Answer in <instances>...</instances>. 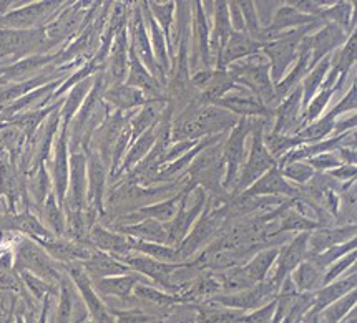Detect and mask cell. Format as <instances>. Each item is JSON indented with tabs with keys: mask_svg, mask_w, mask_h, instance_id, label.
Here are the masks:
<instances>
[{
	"mask_svg": "<svg viewBox=\"0 0 357 323\" xmlns=\"http://www.w3.org/2000/svg\"><path fill=\"white\" fill-rule=\"evenodd\" d=\"M95 75L85 78L80 83H77L73 88L67 91V97H65L62 108H60V125L68 126L70 125L72 118L75 116V113L80 110V107L84 104L86 95L90 93L91 86H93Z\"/></svg>",
	"mask_w": 357,
	"mask_h": 323,
	"instance_id": "cell-38",
	"label": "cell"
},
{
	"mask_svg": "<svg viewBox=\"0 0 357 323\" xmlns=\"http://www.w3.org/2000/svg\"><path fill=\"white\" fill-rule=\"evenodd\" d=\"M278 287L271 282H261L258 285L251 287V289L234 292L233 295H223V297H215L210 300V304L221 305L226 308H234V310H252L259 308L269 297L278 294Z\"/></svg>",
	"mask_w": 357,
	"mask_h": 323,
	"instance_id": "cell-20",
	"label": "cell"
},
{
	"mask_svg": "<svg viewBox=\"0 0 357 323\" xmlns=\"http://www.w3.org/2000/svg\"><path fill=\"white\" fill-rule=\"evenodd\" d=\"M309 62H311V52L306 47L299 43V55H298V63L294 65V68L287 73L286 77H282L280 83L274 85V95H276L278 103H281L286 97H289L293 91L299 86V81L306 77L309 72Z\"/></svg>",
	"mask_w": 357,
	"mask_h": 323,
	"instance_id": "cell-36",
	"label": "cell"
},
{
	"mask_svg": "<svg viewBox=\"0 0 357 323\" xmlns=\"http://www.w3.org/2000/svg\"><path fill=\"white\" fill-rule=\"evenodd\" d=\"M135 295L138 297V299L142 300H146V302H151L155 305H172L175 302H180L181 299H178L175 295H168V294H163V292L153 289V287L146 285V282H140L135 285Z\"/></svg>",
	"mask_w": 357,
	"mask_h": 323,
	"instance_id": "cell-52",
	"label": "cell"
},
{
	"mask_svg": "<svg viewBox=\"0 0 357 323\" xmlns=\"http://www.w3.org/2000/svg\"><path fill=\"white\" fill-rule=\"evenodd\" d=\"M356 121H357V116L356 113H352V115L347 118V120H342V121H336V126H334V131H336L337 134L341 133H346L351 129H356Z\"/></svg>",
	"mask_w": 357,
	"mask_h": 323,
	"instance_id": "cell-59",
	"label": "cell"
},
{
	"mask_svg": "<svg viewBox=\"0 0 357 323\" xmlns=\"http://www.w3.org/2000/svg\"><path fill=\"white\" fill-rule=\"evenodd\" d=\"M84 300L78 294L67 272H63L59 285V305H56L54 323H86L89 318Z\"/></svg>",
	"mask_w": 357,
	"mask_h": 323,
	"instance_id": "cell-16",
	"label": "cell"
},
{
	"mask_svg": "<svg viewBox=\"0 0 357 323\" xmlns=\"http://www.w3.org/2000/svg\"><path fill=\"white\" fill-rule=\"evenodd\" d=\"M241 320V310L228 308H208L199 310L198 323H239Z\"/></svg>",
	"mask_w": 357,
	"mask_h": 323,
	"instance_id": "cell-53",
	"label": "cell"
},
{
	"mask_svg": "<svg viewBox=\"0 0 357 323\" xmlns=\"http://www.w3.org/2000/svg\"><path fill=\"white\" fill-rule=\"evenodd\" d=\"M329 176L333 179H336V181H352V179H356V173H357V168L356 164H341L339 168L336 169H331Z\"/></svg>",
	"mask_w": 357,
	"mask_h": 323,
	"instance_id": "cell-58",
	"label": "cell"
},
{
	"mask_svg": "<svg viewBox=\"0 0 357 323\" xmlns=\"http://www.w3.org/2000/svg\"><path fill=\"white\" fill-rule=\"evenodd\" d=\"M356 237L354 226H337V227H319L309 233L307 239V255H316L328 249L339 246Z\"/></svg>",
	"mask_w": 357,
	"mask_h": 323,
	"instance_id": "cell-27",
	"label": "cell"
},
{
	"mask_svg": "<svg viewBox=\"0 0 357 323\" xmlns=\"http://www.w3.org/2000/svg\"><path fill=\"white\" fill-rule=\"evenodd\" d=\"M329 67H331V56H326V58H322L314 68L309 70V72L306 73V77L303 78V83H301V90H303L301 108H303V111L306 110L309 102H311V100L316 97L317 91L321 90L322 81H324V78L329 72Z\"/></svg>",
	"mask_w": 357,
	"mask_h": 323,
	"instance_id": "cell-40",
	"label": "cell"
},
{
	"mask_svg": "<svg viewBox=\"0 0 357 323\" xmlns=\"http://www.w3.org/2000/svg\"><path fill=\"white\" fill-rule=\"evenodd\" d=\"M54 159H52V184H54V194L56 203L62 206L68 187V161H70V151H68V126L60 125L54 143Z\"/></svg>",
	"mask_w": 357,
	"mask_h": 323,
	"instance_id": "cell-17",
	"label": "cell"
},
{
	"mask_svg": "<svg viewBox=\"0 0 357 323\" xmlns=\"http://www.w3.org/2000/svg\"><path fill=\"white\" fill-rule=\"evenodd\" d=\"M103 102L107 103V107L112 111L128 113L142 108L143 104L150 102V98H146L145 93L138 88L120 83V85L107 86L105 91H103Z\"/></svg>",
	"mask_w": 357,
	"mask_h": 323,
	"instance_id": "cell-28",
	"label": "cell"
},
{
	"mask_svg": "<svg viewBox=\"0 0 357 323\" xmlns=\"http://www.w3.org/2000/svg\"><path fill=\"white\" fill-rule=\"evenodd\" d=\"M86 242H89L93 249H97V251L107 252V254L116 257V259L132 254L128 235H123L116 233V230L108 229V227L102 226L100 222L93 224L89 229Z\"/></svg>",
	"mask_w": 357,
	"mask_h": 323,
	"instance_id": "cell-23",
	"label": "cell"
},
{
	"mask_svg": "<svg viewBox=\"0 0 357 323\" xmlns=\"http://www.w3.org/2000/svg\"><path fill=\"white\" fill-rule=\"evenodd\" d=\"M38 217L43 219V226L50 230L55 237H63L65 235V214L63 209L56 203L54 193L49 194L45 203L38 212Z\"/></svg>",
	"mask_w": 357,
	"mask_h": 323,
	"instance_id": "cell-44",
	"label": "cell"
},
{
	"mask_svg": "<svg viewBox=\"0 0 357 323\" xmlns=\"http://www.w3.org/2000/svg\"><path fill=\"white\" fill-rule=\"evenodd\" d=\"M255 118H239L238 125L228 133V138L223 141L221 146V159L225 164V178H223V189L226 193L234 189L236 186L239 173H241L243 164L246 159V136L251 133Z\"/></svg>",
	"mask_w": 357,
	"mask_h": 323,
	"instance_id": "cell-7",
	"label": "cell"
},
{
	"mask_svg": "<svg viewBox=\"0 0 357 323\" xmlns=\"http://www.w3.org/2000/svg\"><path fill=\"white\" fill-rule=\"evenodd\" d=\"M357 247V241L356 237L351 239V241L344 242V244H339V246H334L328 249V251L321 252V254H316V255H306L307 259H311L314 264L319 265L321 269H328L331 264H334V262L341 259V257L351 254V252H354Z\"/></svg>",
	"mask_w": 357,
	"mask_h": 323,
	"instance_id": "cell-50",
	"label": "cell"
},
{
	"mask_svg": "<svg viewBox=\"0 0 357 323\" xmlns=\"http://www.w3.org/2000/svg\"><path fill=\"white\" fill-rule=\"evenodd\" d=\"M140 282H146L140 274H125V275H115V277L98 278V281H91L93 289L98 295L102 297H116L120 300H126L135 289V285Z\"/></svg>",
	"mask_w": 357,
	"mask_h": 323,
	"instance_id": "cell-34",
	"label": "cell"
},
{
	"mask_svg": "<svg viewBox=\"0 0 357 323\" xmlns=\"http://www.w3.org/2000/svg\"><path fill=\"white\" fill-rule=\"evenodd\" d=\"M274 308H276V302H269L266 307H261L255 312L250 313V315L241 317L239 323H271L273 322V315H274Z\"/></svg>",
	"mask_w": 357,
	"mask_h": 323,
	"instance_id": "cell-57",
	"label": "cell"
},
{
	"mask_svg": "<svg viewBox=\"0 0 357 323\" xmlns=\"http://www.w3.org/2000/svg\"><path fill=\"white\" fill-rule=\"evenodd\" d=\"M128 40H130V47H132L135 52V55L140 58V62L145 65L148 72H150L151 75L160 81V85L165 88V86H167V81L163 80L158 65H156L153 49H151L150 38H148V33H146L145 20H143L140 3H135V6H132V12H130Z\"/></svg>",
	"mask_w": 357,
	"mask_h": 323,
	"instance_id": "cell-11",
	"label": "cell"
},
{
	"mask_svg": "<svg viewBox=\"0 0 357 323\" xmlns=\"http://www.w3.org/2000/svg\"><path fill=\"white\" fill-rule=\"evenodd\" d=\"M128 25L116 35L112 43L110 54L107 56L105 68H103V77H105L107 86L120 85L125 83L126 73H128Z\"/></svg>",
	"mask_w": 357,
	"mask_h": 323,
	"instance_id": "cell-22",
	"label": "cell"
},
{
	"mask_svg": "<svg viewBox=\"0 0 357 323\" xmlns=\"http://www.w3.org/2000/svg\"><path fill=\"white\" fill-rule=\"evenodd\" d=\"M282 178L284 179H291V181L298 182V184H307L312 178H314L316 171L311 168L307 163H303V161H298V163H291L282 166L280 169Z\"/></svg>",
	"mask_w": 357,
	"mask_h": 323,
	"instance_id": "cell-54",
	"label": "cell"
},
{
	"mask_svg": "<svg viewBox=\"0 0 357 323\" xmlns=\"http://www.w3.org/2000/svg\"><path fill=\"white\" fill-rule=\"evenodd\" d=\"M307 239L309 233H299L294 239H291L287 246L284 244V246L280 247V254H278V259L274 262L276 269H274L273 277L269 278V282L274 283L278 289H280L282 281H284L287 275H291V272L306 259Z\"/></svg>",
	"mask_w": 357,
	"mask_h": 323,
	"instance_id": "cell-18",
	"label": "cell"
},
{
	"mask_svg": "<svg viewBox=\"0 0 357 323\" xmlns=\"http://www.w3.org/2000/svg\"><path fill=\"white\" fill-rule=\"evenodd\" d=\"M352 15H354V6H352L351 2H336V3H333V6L326 7L324 10L321 12L319 20L337 25V27L344 29L347 33L351 35V30L356 24L354 20L351 22Z\"/></svg>",
	"mask_w": 357,
	"mask_h": 323,
	"instance_id": "cell-47",
	"label": "cell"
},
{
	"mask_svg": "<svg viewBox=\"0 0 357 323\" xmlns=\"http://www.w3.org/2000/svg\"><path fill=\"white\" fill-rule=\"evenodd\" d=\"M82 267H84L86 275L90 277V281H98V278L115 277V275H125L132 272V269L116 259V257L107 254V252L97 251V249H93L89 259L82 262Z\"/></svg>",
	"mask_w": 357,
	"mask_h": 323,
	"instance_id": "cell-29",
	"label": "cell"
},
{
	"mask_svg": "<svg viewBox=\"0 0 357 323\" xmlns=\"http://www.w3.org/2000/svg\"><path fill=\"white\" fill-rule=\"evenodd\" d=\"M86 156V211L85 219L89 229L102 219L105 214V194L108 181V166L103 163L98 152L85 150Z\"/></svg>",
	"mask_w": 357,
	"mask_h": 323,
	"instance_id": "cell-6",
	"label": "cell"
},
{
	"mask_svg": "<svg viewBox=\"0 0 357 323\" xmlns=\"http://www.w3.org/2000/svg\"><path fill=\"white\" fill-rule=\"evenodd\" d=\"M349 37L351 35L346 30L334 24H329V22H324V25L316 33L306 35L301 40V45L311 52L309 70L314 68L322 58L331 56L334 52L339 50V47H342Z\"/></svg>",
	"mask_w": 357,
	"mask_h": 323,
	"instance_id": "cell-14",
	"label": "cell"
},
{
	"mask_svg": "<svg viewBox=\"0 0 357 323\" xmlns=\"http://www.w3.org/2000/svg\"><path fill=\"white\" fill-rule=\"evenodd\" d=\"M215 107L223 108V110L233 113L238 118H269L273 120L274 110L264 107L258 98H255L250 91H238L236 95L228 93L226 97L218 100Z\"/></svg>",
	"mask_w": 357,
	"mask_h": 323,
	"instance_id": "cell-25",
	"label": "cell"
},
{
	"mask_svg": "<svg viewBox=\"0 0 357 323\" xmlns=\"http://www.w3.org/2000/svg\"><path fill=\"white\" fill-rule=\"evenodd\" d=\"M337 116L339 113L333 108L328 115L319 116L316 121H312L311 125L304 126L303 129H299L298 133H296V136L301 138L304 143H319L322 139H326V136H329V134L333 133L334 126H336Z\"/></svg>",
	"mask_w": 357,
	"mask_h": 323,
	"instance_id": "cell-41",
	"label": "cell"
},
{
	"mask_svg": "<svg viewBox=\"0 0 357 323\" xmlns=\"http://www.w3.org/2000/svg\"><path fill=\"white\" fill-rule=\"evenodd\" d=\"M56 104H59V102H55L54 104H50V107H47V108H42V110H32V111L19 113V115L12 116L10 120H8V123L15 125L17 128H19L22 133L25 134L27 141H30L33 134L37 133V129L40 128V125L43 123V121H45V118L55 110Z\"/></svg>",
	"mask_w": 357,
	"mask_h": 323,
	"instance_id": "cell-42",
	"label": "cell"
},
{
	"mask_svg": "<svg viewBox=\"0 0 357 323\" xmlns=\"http://www.w3.org/2000/svg\"><path fill=\"white\" fill-rule=\"evenodd\" d=\"M301 103L303 90L301 85H299L289 97H286L276 108H274V126L271 129L273 133L294 136V134L301 129Z\"/></svg>",
	"mask_w": 357,
	"mask_h": 323,
	"instance_id": "cell-21",
	"label": "cell"
},
{
	"mask_svg": "<svg viewBox=\"0 0 357 323\" xmlns=\"http://www.w3.org/2000/svg\"><path fill=\"white\" fill-rule=\"evenodd\" d=\"M10 313H12V310H6V307H3V304L0 302V323H6L7 322V318L10 317Z\"/></svg>",
	"mask_w": 357,
	"mask_h": 323,
	"instance_id": "cell-61",
	"label": "cell"
},
{
	"mask_svg": "<svg viewBox=\"0 0 357 323\" xmlns=\"http://www.w3.org/2000/svg\"><path fill=\"white\" fill-rule=\"evenodd\" d=\"M112 229L132 239H138V241L153 244H167L168 241V224L155 219H143L135 224L112 227Z\"/></svg>",
	"mask_w": 357,
	"mask_h": 323,
	"instance_id": "cell-35",
	"label": "cell"
},
{
	"mask_svg": "<svg viewBox=\"0 0 357 323\" xmlns=\"http://www.w3.org/2000/svg\"><path fill=\"white\" fill-rule=\"evenodd\" d=\"M148 10H150V14L153 15V19L156 24H158V27L161 29V32H163L165 37H167V42H168V55H169V50H172V25L173 22H175V10H176V3L175 2H165V3H160V2H145Z\"/></svg>",
	"mask_w": 357,
	"mask_h": 323,
	"instance_id": "cell-48",
	"label": "cell"
},
{
	"mask_svg": "<svg viewBox=\"0 0 357 323\" xmlns=\"http://www.w3.org/2000/svg\"><path fill=\"white\" fill-rule=\"evenodd\" d=\"M291 281L296 285L299 294H312L322 287V277H324V269L314 264L311 259H304L301 264L291 272Z\"/></svg>",
	"mask_w": 357,
	"mask_h": 323,
	"instance_id": "cell-37",
	"label": "cell"
},
{
	"mask_svg": "<svg viewBox=\"0 0 357 323\" xmlns=\"http://www.w3.org/2000/svg\"><path fill=\"white\" fill-rule=\"evenodd\" d=\"M119 260L128 265L132 270H137V274L150 277L155 283H158L161 289L168 292L181 290L180 287L175 285V282H173V275H175L180 269H185L186 265H188V262H176V264L160 262V260L151 259V257L137 254V252H132V254L120 257Z\"/></svg>",
	"mask_w": 357,
	"mask_h": 323,
	"instance_id": "cell-10",
	"label": "cell"
},
{
	"mask_svg": "<svg viewBox=\"0 0 357 323\" xmlns=\"http://www.w3.org/2000/svg\"><path fill=\"white\" fill-rule=\"evenodd\" d=\"M356 272H352L346 278H342V281L331 282L328 285L321 287L319 290L314 292V307L312 308L316 312H321V310H324L328 305L336 302L341 297L356 290Z\"/></svg>",
	"mask_w": 357,
	"mask_h": 323,
	"instance_id": "cell-39",
	"label": "cell"
},
{
	"mask_svg": "<svg viewBox=\"0 0 357 323\" xmlns=\"http://www.w3.org/2000/svg\"><path fill=\"white\" fill-rule=\"evenodd\" d=\"M269 123H271L269 118H255V123H252V128L250 133L251 134L250 156H248V161H245V166L241 168V173H239L238 182L236 186H234L231 198L233 196L241 194L243 191L248 189V187L252 184V182L258 181L264 173H268L269 169H273L274 166H278V161L269 155L263 143V133L264 129H268Z\"/></svg>",
	"mask_w": 357,
	"mask_h": 323,
	"instance_id": "cell-5",
	"label": "cell"
},
{
	"mask_svg": "<svg viewBox=\"0 0 357 323\" xmlns=\"http://www.w3.org/2000/svg\"><path fill=\"white\" fill-rule=\"evenodd\" d=\"M298 187L291 186L289 182L282 178L278 166H274L273 169H269L268 173H264L258 181H255L248 189L243 191L241 194H238L236 198L241 199H250V198H263V196H280V198H289L296 199L299 198ZM234 198V196H233Z\"/></svg>",
	"mask_w": 357,
	"mask_h": 323,
	"instance_id": "cell-19",
	"label": "cell"
},
{
	"mask_svg": "<svg viewBox=\"0 0 357 323\" xmlns=\"http://www.w3.org/2000/svg\"><path fill=\"white\" fill-rule=\"evenodd\" d=\"M336 155L337 158L341 159L342 164H356V150H351V148H339Z\"/></svg>",
	"mask_w": 357,
	"mask_h": 323,
	"instance_id": "cell-60",
	"label": "cell"
},
{
	"mask_svg": "<svg viewBox=\"0 0 357 323\" xmlns=\"http://www.w3.org/2000/svg\"><path fill=\"white\" fill-rule=\"evenodd\" d=\"M356 257H357V254L354 251V252H351V254L341 257V259L334 262V264H331L329 270L324 274V277H322V287L336 281V278L344 272V270L349 269L351 265H354L356 264Z\"/></svg>",
	"mask_w": 357,
	"mask_h": 323,
	"instance_id": "cell-55",
	"label": "cell"
},
{
	"mask_svg": "<svg viewBox=\"0 0 357 323\" xmlns=\"http://www.w3.org/2000/svg\"><path fill=\"white\" fill-rule=\"evenodd\" d=\"M238 7L243 14V20H245V33L255 42L261 43L263 27L259 24V17L258 12H256L255 2H250V0L248 2H238Z\"/></svg>",
	"mask_w": 357,
	"mask_h": 323,
	"instance_id": "cell-51",
	"label": "cell"
},
{
	"mask_svg": "<svg viewBox=\"0 0 357 323\" xmlns=\"http://www.w3.org/2000/svg\"><path fill=\"white\" fill-rule=\"evenodd\" d=\"M193 20H191V32H193L195 45H197V56L202 62V70H215L210 54V24H208L206 12L202 2H193Z\"/></svg>",
	"mask_w": 357,
	"mask_h": 323,
	"instance_id": "cell-32",
	"label": "cell"
},
{
	"mask_svg": "<svg viewBox=\"0 0 357 323\" xmlns=\"http://www.w3.org/2000/svg\"><path fill=\"white\" fill-rule=\"evenodd\" d=\"M263 143L269 155H271L276 161H280L282 156H286L287 152L296 150L298 146L306 145V143H304L301 138L296 136V134L294 136H287V134H278L266 129H264L263 133Z\"/></svg>",
	"mask_w": 357,
	"mask_h": 323,
	"instance_id": "cell-45",
	"label": "cell"
},
{
	"mask_svg": "<svg viewBox=\"0 0 357 323\" xmlns=\"http://www.w3.org/2000/svg\"><path fill=\"white\" fill-rule=\"evenodd\" d=\"M12 252H14V269L17 272L27 270V272L37 275L52 285H59L65 272L63 264H59L52 259L36 241L19 234L14 247H12Z\"/></svg>",
	"mask_w": 357,
	"mask_h": 323,
	"instance_id": "cell-3",
	"label": "cell"
},
{
	"mask_svg": "<svg viewBox=\"0 0 357 323\" xmlns=\"http://www.w3.org/2000/svg\"><path fill=\"white\" fill-rule=\"evenodd\" d=\"M25 145H27V138L15 125L8 123V121L0 123V150L7 151L17 161Z\"/></svg>",
	"mask_w": 357,
	"mask_h": 323,
	"instance_id": "cell-46",
	"label": "cell"
},
{
	"mask_svg": "<svg viewBox=\"0 0 357 323\" xmlns=\"http://www.w3.org/2000/svg\"><path fill=\"white\" fill-rule=\"evenodd\" d=\"M356 305V290L349 292L341 299L328 305L324 310L319 312V323H339L346 318L347 313L354 308Z\"/></svg>",
	"mask_w": 357,
	"mask_h": 323,
	"instance_id": "cell-49",
	"label": "cell"
},
{
	"mask_svg": "<svg viewBox=\"0 0 357 323\" xmlns=\"http://www.w3.org/2000/svg\"><path fill=\"white\" fill-rule=\"evenodd\" d=\"M307 164L311 166L314 171H319V173H328L331 169H336L341 166V159L337 158L336 151L334 152H324V155H317L314 158H309L307 159Z\"/></svg>",
	"mask_w": 357,
	"mask_h": 323,
	"instance_id": "cell-56",
	"label": "cell"
},
{
	"mask_svg": "<svg viewBox=\"0 0 357 323\" xmlns=\"http://www.w3.org/2000/svg\"><path fill=\"white\" fill-rule=\"evenodd\" d=\"M221 146L223 141L216 143L206 150L199 152L193 163L190 164L186 178L195 186L202 187L204 191H210L211 196H216L225 203L231 200V194L223 189V159H221Z\"/></svg>",
	"mask_w": 357,
	"mask_h": 323,
	"instance_id": "cell-4",
	"label": "cell"
},
{
	"mask_svg": "<svg viewBox=\"0 0 357 323\" xmlns=\"http://www.w3.org/2000/svg\"><path fill=\"white\" fill-rule=\"evenodd\" d=\"M208 194L202 187L195 186L193 182H188L186 193L181 199L180 211L175 216V219L168 224V241L167 246L178 247L185 241V237L193 227L198 217L202 216L204 206H206Z\"/></svg>",
	"mask_w": 357,
	"mask_h": 323,
	"instance_id": "cell-8",
	"label": "cell"
},
{
	"mask_svg": "<svg viewBox=\"0 0 357 323\" xmlns=\"http://www.w3.org/2000/svg\"><path fill=\"white\" fill-rule=\"evenodd\" d=\"M130 249H132V252L151 257V259L160 260V262H169V264H176V262H180L176 247L167 246V244L145 242V241H138V239L130 237Z\"/></svg>",
	"mask_w": 357,
	"mask_h": 323,
	"instance_id": "cell-43",
	"label": "cell"
},
{
	"mask_svg": "<svg viewBox=\"0 0 357 323\" xmlns=\"http://www.w3.org/2000/svg\"><path fill=\"white\" fill-rule=\"evenodd\" d=\"M62 209L63 214H85L86 211V156L84 151L70 152L68 187Z\"/></svg>",
	"mask_w": 357,
	"mask_h": 323,
	"instance_id": "cell-13",
	"label": "cell"
},
{
	"mask_svg": "<svg viewBox=\"0 0 357 323\" xmlns=\"http://www.w3.org/2000/svg\"><path fill=\"white\" fill-rule=\"evenodd\" d=\"M233 33L231 22H229L228 14V2H215V25H213V32H210V54L213 68L221 58L226 42H228L229 35Z\"/></svg>",
	"mask_w": 357,
	"mask_h": 323,
	"instance_id": "cell-33",
	"label": "cell"
},
{
	"mask_svg": "<svg viewBox=\"0 0 357 323\" xmlns=\"http://www.w3.org/2000/svg\"><path fill=\"white\" fill-rule=\"evenodd\" d=\"M43 247V251L59 264H72V262H84L93 252L90 244H80L70 241L67 237H50L37 242Z\"/></svg>",
	"mask_w": 357,
	"mask_h": 323,
	"instance_id": "cell-24",
	"label": "cell"
},
{
	"mask_svg": "<svg viewBox=\"0 0 357 323\" xmlns=\"http://www.w3.org/2000/svg\"><path fill=\"white\" fill-rule=\"evenodd\" d=\"M63 269H65V272H67L68 277H70L73 285L77 287L78 294H80L82 300H84L85 307H86V310H89L90 315L93 317V320L97 323H115L110 308L103 304L102 297L95 292L93 283H91L90 277L86 275L80 262L63 264Z\"/></svg>",
	"mask_w": 357,
	"mask_h": 323,
	"instance_id": "cell-12",
	"label": "cell"
},
{
	"mask_svg": "<svg viewBox=\"0 0 357 323\" xmlns=\"http://www.w3.org/2000/svg\"><path fill=\"white\" fill-rule=\"evenodd\" d=\"M261 47H263L261 43L252 40L245 32H233L226 42L221 58L215 65V70H226L229 65L236 63L246 56L259 54Z\"/></svg>",
	"mask_w": 357,
	"mask_h": 323,
	"instance_id": "cell-30",
	"label": "cell"
},
{
	"mask_svg": "<svg viewBox=\"0 0 357 323\" xmlns=\"http://www.w3.org/2000/svg\"><path fill=\"white\" fill-rule=\"evenodd\" d=\"M296 323H303V322H301V320H299V322H296Z\"/></svg>",
	"mask_w": 357,
	"mask_h": 323,
	"instance_id": "cell-62",
	"label": "cell"
},
{
	"mask_svg": "<svg viewBox=\"0 0 357 323\" xmlns=\"http://www.w3.org/2000/svg\"><path fill=\"white\" fill-rule=\"evenodd\" d=\"M107 88V81L103 73L100 72L95 75L93 86L90 93L86 95L80 110L72 118L68 125V151H85L89 148L91 134L107 120L112 110L103 102V91Z\"/></svg>",
	"mask_w": 357,
	"mask_h": 323,
	"instance_id": "cell-1",
	"label": "cell"
},
{
	"mask_svg": "<svg viewBox=\"0 0 357 323\" xmlns=\"http://www.w3.org/2000/svg\"><path fill=\"white\" fill-rule=\"evenodd\" d=\"M140 7H142L143 20H145V27H146L148 38H150L151 49H153V55H155L156 65H158V68H160V72H161V77H163V80L168 83V73H169V70H172V67H169V55H168L167 37H165L163 32H161V29L158 27V24H156V22H155L153 15L150 14V10H148L146 3L142 2Z\"/></svg>",
	"mask_w": 357,
	"mask_h": 323,
	"instance_id": "cell-31",
	"label": "cell"
},
{
	"mask_svg": "<svg viewBox=\"0 0 357 323\" xmlns=\"http://www.w3.org/2000/svg\"><path fill=\"white\" fill-rule=\"evenodd\" d=\"M65 2H32L24 7L10 8L6 15H0V29L32 30L40 29L62 8Z\"/></svg>",
	"mask_w": 357,
	"mask_h": 323,
	"instance_id": "cell-9",
	"label": "cell"
},
{
	"mask_svg": "<svg viewBox=\"0 0 357 323\" xmlns=\"http://www.w3.org/2000/svg\"><path fill=\"white\" fill-rule=\"evenodd\" d=\"M229 73L234 77L238 85L245 86L255 98H258L264 107L274 110L278 104L276 95H274V85L269 75V62L264 54H255L239 62L229 65Z\"/></svg>",
	"mask_w": 357,
	"mask_h": 323,
	"instance_id": "cell-2",
	"label": "cell"
},
{
	"mask_svg": "<svg viewBox=\"0 0 357 323\" xmlns=\"http://www.w3.org/2000/svg\"><path fill=\"white\" fill-rule=\"evenodd\" d=\"M181 113H185V115H188L190 118H193L197 123H199V126H202L204 131V136H215V134L229 133L239 121V118L236 115L223 110V108L215 107V104L199 107L195 100L190 104H186V108Z\"/></svg>",
	"mask_w": 357,
	"mask_h": 323,
	"instance_id": "cell-15",
	"label": "cell"
},
{
	"mask_svg": "<svg viewBox=\"0 0 357 323\" xmlns=\"http://www.w3.org/2000/svg\"><path fill=\"white\" fill-rule=\"evenodd\" d=\"M125 85L133 86V88L143 91L145 97L150 100L165 98L163 86H161L160 81L145 68V65L140 62V58L135 55L132 47H128V73H126Z\"/></svg>",
	"mask_w": 357,
	"mask_h": 323,
	"instance_id": "cell-26",
	"label": "cell"
}]
</instances>
